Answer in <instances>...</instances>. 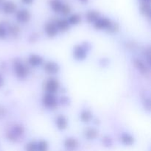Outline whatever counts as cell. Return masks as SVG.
<instances>
[{
    "label": "cell",
    "mask_w": 151,
    "mask_h": 151,
    "mask_svg": "<svg viewBox=\"0 0 151 151\" xmlns=\"http://www.w3.org/2000/svg\"><path fill=\"white\" fill-rule=\"evenodd\" d=\"M27 150L29 151H34L37 150V143L35 142H31L28 143L26 145V147H25Z\"/></svg>",
    "instance_id": "cell-29"
},
{
    "label": "cell",
    "mask_w": 151,
    "mask_h": 151,
    "mask_svg": "<svg viewBox=\"0 0 151 151\" xmlns=\"http://www.w3.org/2000/svg\"><path fill=\"white\" fill-rule=\"evenodd\" d=\"M103 144L106 147H111L112 145H113V140H112V139L110 137L106 136V137H103Z\"/></svg>",
    "instance_id": "cell-27"
},
{
    "label": "cell",
    "mask_w": 151,
    "mask_h": 151,
    "mask_svg": "<svg viewBox=\"0 0 151 151\" xmlns=\"http://www.w3.org/2000/svg\"><path fill=\"white\" fill-rule=\"evenodd\" d=\"M81 119L83 122H88L92 119V114L88 110L83 111L81 114Z\"/></svg>",
    "instance_id": "cell-21"
},
{
    "label": "cell",
    "mask_w": 151,
    "mask_h": 151,
    "mask_svg": "<svg viewBox=\"0 0 151 151\" xmlns=\"http://www.w3.org/2000/svg\"><path fill=\"white\" fill-rule=\"evenodd\" d=\"M16 16L18 22H21V23H27L31 19L30 13H29V10H26V9L18 10Z\"/></svg>",
    "instance_id": "cell-5"
},
{
    "label": "cell",
    "mask_w": 151,
    "mask_h": 151,
    "mask_svg": "<svg viewBox=\"0 0 151 151\" xmlns=\"http://www.w3.org/2000/svg\"><path fill=\"white\" fill-rule=\"evenodd\" d=\"M98 131L96 128H88L84 132V136L88 140H93L96 139L98 136Z\"/></svg>",
    "instance_id": "cell-14"
},
{
    "label": "cell",
    "mask_w": 151,
    "mask_h": 151,
    "mask_svg": "<svg viewBox=\"0 0 151 151\" xmlns=\"http://www.w3.org/2000/svg\"><path fill=\"white\" fill-rule=\"evenodd\" d=\"M38 38H39L38 35L35 32V33H32V35H31L30 36H29V41H30V42L34 43V42H35V41H38Z\"/></svg>",
    "instance_id": "cell-32"
},
{
    "label": "cell",
    "mask_w": 151,
    "mask_h": 151,
    "mask_svg": "<svg viewBox=\"0 0 151 151\" xmlns=\"http://www.w3.org/2000/svg\"><path fill=\"white\" fill-rule=\"evenodd\" d=\"M55 124L57 128H58L60 131H63V130H65L66 128H67L68 125V122L66 118L63 115H59L55 119Z\"/></svg>",
    "instance_id": "cell-11"
},
{
    "label": "cell",
    "mask_w": 151,
    "mask_h": 151,
    "mask_svg": "<svg viewBox=\"0 0 151 151\" xmlns=\"http://www.w3.org/2000/svg\"><path fill=\"white\" fill-rule=\"evenodd\" d=\"M100 64L103 65V66H106V65H107L109 62V60H108L107 58H103L100 60Z\"/></svg>",
    "instance_id": "cell-33"
},
{
    "label": "cell",
    "mask_w": 151,
    "mask_h": 151,
    "mask_svg": "<svg viewBox=\"0 0 151 151\" xmlns=\"http://www.w3.org/2000/svg\"><path fill=\"white\" fill-rule=\"evenodd\" d=\"M44 69L47 73L50 75H55L60 70L59 65L53 61H48L44 64Z\"/></svg>",
    "instance_id": "cell-6"
},
{
    "label": "cell",
    "mask_w": 151,
    "mask_h": 151,
    "mask_svg": "<svg viewBox=\"0 0 151 151\" xmlns=\"http://www.w3.org/2000/svg\"><path fill=\"white\" fill-rule=\"evenodd\" d=\"M22 1L26 4H31L33 2L34 0H22Z\"/></svg>",
    "instance_id": "cell-34"
},
{
    "label": "cell",
    "mask_w": 151,
    "mask_h": 151,
    "mask_svg": "<svg viewBox=\"0 0 151 151\" xmlns=\"http://www.w3.org/2000/svg\"><path fill=\"white\" fill-rule=\"evenodd\" d=\"M73 55L77 60H83L86 58L87 50L83 47V45H77L74 47Z\"/></svg>",
    "instance_id": "cell-4"
},
{
    "label": "cell",
    "mask_w": 151,
    "mask_h": 151,
    "mask_svg": "<svg viewBox=\"0 0 151 151\" xmlns=\"http://www.w3.org/2000/svg\"><path fill=\"white\" fill-rule=\"evenodd\" d=\"M81 17L79 14L72 15V16L69 18V19H68L69 23L70 24H73V25L79 24L80 22H81Z\"/></svg>",
    "instance_id": "cell-23"
},
{
    "label": "cell",
    "mask_w": 151,
    "mask_h": 151,
    "mask_svg": "<svg viewBox=\"0 0 151 151\" xmlns=\"http://www.w3.org/2000/svg\"><path fill=\"white\" fill-rule=\"evenodd\" d=\"M119 24L116 22H111L110 24L108 27V28L106 29V30L109 32H111V33H116L119 31Z\"/></svg>",
    "instance_id": "cell-22"
},
{
    "label": "cell",
    "mask_w": 151,
    "mask_h": 151,
    "mask_svg": "<svg viewBox=\"0 0 151 151\" xmlns=\"http://www.w3.org/2000/svg\"><path fill=\"white\" fill-rule=\"evenodd\" d=\"M3 84H4V78H3L2 75L0 74V88L2 86Z\"/></svg>",
    "instance_id": "cell-35"
},
{
    "label": "cell",
    "mask_w": 151,
    "mask_h": 151,
    "mask_svg": "<svg viewBox=\"0 0 151 151\" xmlns=\"http://www.w3.org/2000/svg\"><path fill=\"white\" fill-rule=\"evenodd\" d=\"M42 103L45 107L50 109H53L57 106V98L54 95V94L47 93L43 97Z\"/></svg>",
    "instance_id": "cell-2"
},
{
    "label": "cell",
    "mask_w": 151,
    "mask_h": 151,
    "mask_svg": "<svg viewBox=\"0 0 151 151\" xmlns=\"http://www.w3.org/2000/svg\"><path fill=\"white\" fill-rule=\"evenodd\" d=\"M121 141L125 145H132L135 142V139L129 134H123L121 137Z\"/></svg>",
    "instance_id": "cell-17"
},
{
    "label": "cell",
    "mask_w": 151,
    "mask_h": 151,
    "mask_svg": "<svg viewBox=\"0 0 151 151\" xmlns=\"http://www.w3.org/2000/svg\"><path fill=\"white\" fill-rule=\"evenodd\" d=\"M144 106H145V109H147V111H150V99L148 97L145 98L144 100Z\"/></svg>",
    "instance_id": "cell-31"
},
{
    "label": "cell",
    "mask_w": 151,
    "mask_h": 151,
    "mask_svg": "<svg viewBox=\"0 0 151 151\" xmlns=\"http://www.w3.org/2000/svg\"><path fill=\"white\" fill-rule=\"evenodd\" d=\"M64 146L67 150H75L78 147V142L76 139L72 138H67L64 142Z\"/></svg>",
    "instance_id": "cell-12"
},
{
    "label": "cell",
    "mask_w": 151,
    "mask_h": 151,
    "mask_svg": "<svg viewBox=\"0 0 151 151\" xmlns=\"http://www.w3.org/2000/svg\"><path fill=\"white\" fill-rule=\"evenodd\" d=\"M50 4L53 11L56 12V13L60 12L61 7L63 6V3L60 0H50Z\"/></svg>",
    "instance_id": "cell-19"
},
{
    "label": "cell",
    "mask_w": 151,
    "mask_h": 151,
    "mask_svg": "<svg viewBox=\"0 0 151 151\" xmlns=\"http://www.w3.org/2000/svg\"><path fill=\"white\" fill-rule=\"evenodd\" d=\"M10 131L19 138L24 134V128L22 125H15Z\"/></svg>",
    "instance_id": "cell-20"
},
{
    "label": "cell",
    "mask_w": 151,
    "mask_h": 151,
    "mask_svg": "<svg viewBox=\"0 0 151 151\" xmlns=\"http://www.w3.org/2000/svg\"><path fill=\"white\" fill-rule=\"evenodd\" d=\"M13 68H14L15 73L16 76L19 78H24L27 75V68L19 60H16L13 63Z\"/></svg>",
    "instance_id": "cell-1"
},
{
    "label": "cell",
    "mask_w": 151,
    "mask_h": 151,
    "mask_svg": "<svg viewBox=\"0 0 151 151\" xmlns=\"http://www.w3.org/2000/svg\"><path fill=\"white\" fill-rule=\"evenodd\" d=\"M134 63L135 65V66L137 67V69L141 72L142 75H149V68L147 67V65L144 63V61L141 60V59H134Z\"/></svg>",
    "instance_id": "cell-8"
},
{
    "label": "cell",
    "mask_w": 151,
    "mask_h": 151,
    "mask_svg": "<svg viewBox=\"0 0 151 151\" xmlns=\"http://www.w3.org/2000/svg\"><path fill=\"white\" fill-rule=\"evenodd\" d=\"M7 34V27L4 23L0 22V38H4Z\"/></svg>",
    "instance_id": "cell-26"
},
{
    "label": "cell",
    "mask_w": 151,
    "mask_h": 151,
    "mask_svg": "<svg viewBox=\"0 0 151 151\" xmlns=\"http://www.w3.org/2000/svg\"><path fill=\"white\" fill-rule=\"evenodd\" d=\"M19 32H20V28L17 25H12V26L7 27V32H9L10 35H13V36H16L17 35H19Z\"/></svg>",
    "instance_id": "cell-24"
},
{
    "label": "cell",
    "mask_w": 151,
    "mask_h": 151,
    "mask_svg": "<svg viewBox=\"0 0 151 151\" xmlns=\"http://www.w3.org/2000/svg\"><path fill=\"white\" fill-rule=\"evenodd\" d=\"M142 1H144V2H150V0H141Z\"/></svg>",
    "instance_id": "cell-37"
},
{
    "label": "cell",
    "mask_w": 151,
    "mask_h": 151,
    "mask_svg": "<svg viewBox=\"0 0 151 151\" xmlns=\"http://www.w3.org/2000/svg\"><path fill=\"white\" fill-rule=\"evenodd\" d=\"M59 82L55 78H50L47 81L45 84V89L48 93L55 94L59 88Z\"/></svg>",
    "instance_id": "cell-3"
},
{
    "label": "cell",
    "mask_w": 151,
    "mask_h": 151,
    "mask_svg": "<svg viewBox=\"0 0 151 151\" xmlns=\"http://www.w3.org/2000/svg\"><path fill=\"white\" fill-rule=\"evenodd\" d=\"M48 149V143L47 141H40L39 142L37 143V150L40 151H45Z\"/></svg>",
    "instance_id": "cell-25"
},
{
    "label": "cell",
    "mask_w": 151,
    "mask_h": 151,
    "mask_svg": "<svg viewBox=\"0 0 151 151\" xmlns=\"http://www.w3.org/2000/svg\"><path fill=\"white\" fill-rule=\"evenodd\" d=\"M43 61H44L43 58L38 55H32L29 56V59H28V62L32 66H39V65L42 64Z\"/></svg>",
    "instance_id": "cell-13"
},
{
    "label": "cell",
    "mask_w": 151,
    "mask_h": 151,
    "mask_svg": "<svg viewBox=\"0 0 151 151\" xmlns=\"http://www.w3.org/2000/svg\"><path fill=\"white\" fill-rule=\"evenodd\" d=\"M16 4L11 1H5L2 4V10L3 12L7 14H11L14 13L16 10Z\"/></svg>",
    "instance_id": "cell-10"
},
{
    "label": "cell",
    "mask_w": 151,
    "mask_h": 151,
    "mask_svg": "<svg viewBox=\"0 0 151 151\" xmlns=\"http://www.w3.org/2000/svg\"><path fill=\"white\" fill-rule=\"evenodd\" d=\"M111 21L107 18H99L94 23V27L97 29H106L110 24Z\"/></svg>",
    "instance_id": "cell-7"
},
{
    "label": "cell",
    "mask_w": 151,
    "mask_h": 151,
    "mask_svg": "<svg viewBox=\"0 0 151 151\" xmlns=\"http://www.w3.org/2000/svg\"><path fill=\"white\" fill-rule=\"evenodd\" d=\"M44 29H45L47 35L50 38H53V37L55 36L58 33V31L56 24L52 23V22L47 23L44 27Z\"/></svg>",
    "instance_id": "cell-9"
},
{
    "label": "cell",
    "mask_w": 151,
    "mask_h": 151,
    "mask_svg": "<svg viewBox=\"0 0 151 151\" xmlns=\"http://www.w3.org/2000/svg\"><path fill=\"white\" fill-rule=\"evenodd\" d=\"M79 1L83 4H86V3H88V0H79Z\"/></svg>",
    "instance_id": "cell-36"
},
{
    "label": "cell",
    "mask_w": 151,
    "mask_h": 151,
    "mask_svg": "<svg viewBox=\"0 0 151 151\" xmlns=\"http://www.w3.org/2000/svg\"><path fill=\"white\" fill-rule=\"evenodd\" d=\"M140 12L143 16L146 17H150V2H144L142 1L140 5Z\"/></svg>",
    "instance_id": "cell-18"
},
{
    "label": "cell",
    "mask_w": 151,
    "mask_h": 151,
    "mask_svg": "<svg viewBox=\"0 0 151 151\" xmlns=\"http://www.w3.org/2000/svg\"><path fill=\"white\" fill-rule=\"evenodd\" d=\"M60 104L63 106H67L70 104V100L67 97H62L60 98Z\"/></svg>",
    "instance_id": "cell-30"
},
{
    "label": "cell",
    "mask_w": 151,
    "mask_h": 151,
    "mask_svg": "<svg viewBox=\"0 0 151 151\" xmlns=\"http://www.w3.org/2000/svg\"><path fill=\"white\" fill-rule=\"evenodd\" d=\"M69 24L68 20L66 19H60L56 23V26H57L58 29L62 31V32H66L69 29Z\"/></svg>",
    "instance_id": "cell-15"
},
{
    "label": "cell",
    "mask_w": 151,
    "mask_h": 151,
    "mask_svg": "<svg viewBox=\"0 0 151 151\" xmlns=\"http://www.w3.org/2000/svg\"><path fill=\"white\" fill-rule=\"evenodd\" d=\"M60 12H61L62 14L64 15V16H67V15H69L71 12L70 6L68 5V4H63V6H62Z\"/></svg>",
    "instance_id": "cell-28"
},
{
    "label": "cell",
    "mask_w": 151,
    "mask_h": 151,
    "mask_svg": "<svg viewBox=\"0 0 151 151\" xmlns=\"http://www.w3.org/2000/svg\"><path fill=\"white\" fill-rule=\"evenodd\" d=\"M3 1H4V0H0V4H1V3H2Z\"/></svg>",
    "instance_id": "cell-38"
},
{
    "label": "cell",
    "mask_w": 151,
    "mask_h": 151,
    "mask_svg": "<svg viewBox=\"0 0 151 151\" xmlns=\"http://www.w3.org/2000/svg\"><path fill=\"white\" fill-rule=\"evenodd\" d=\"M86 17L88 23H92L100 18V13L96 10H90L86 13Z\"/></svg>",
    "instance_id": "cell-16"
}]
</instances>
